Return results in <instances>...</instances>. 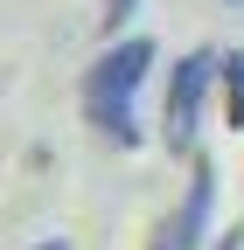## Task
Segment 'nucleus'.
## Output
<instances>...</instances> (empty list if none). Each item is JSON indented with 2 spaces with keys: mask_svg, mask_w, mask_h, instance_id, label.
Returning a JSON list of instances; mask_svg holds the SVG:
<instances>
[{
  "mask_svg": "<svg viewBox=\"0 0 244 250\" xmlns=\"http://www.w3.org/2000/svg\"><path fill=\"white\" fill-rule=\"evenodd\" d=\"M209 215H217V167L195 153L189 160V188H181V202L161 215V229H154L146 250H202L209 243Z\"/></svg>",
  "mask_w": 244,
  "mask_h": 250,
  "instance_id": "nucleus-3",
  "label": "nucleus"
},
{
  "mask_svg": "<svg viewBox=\"0 0 244 250\" xmlns=\"http://www.w3.org/2000/svg\"><path fill=\"white\" fill-rule=\"evenodd\" d=\"M133 14H140V0H105V35H119Z\"/></svg>",
  "mask_w": 244,
  "mask_h": 250,
  "instance_id": "nucleus-5",
  "label": "nucleus"
},
{
  "mask_svg": "<svg viewBox=\"0 0 244 250\" xmlns=\"http://www.w3.org/2000/svg\"><path fill=\"white\" fill-rule=\"evenodd\" d=\"M217 250H244V229H223V243Z\"/></svg>",
  "mask_w": 244,
  "mask_h": 250,
  "instance_id": "nucleus-6",
  "label": "nucleus"
},
{
  "mask_svg": "<svg viewBox=\"0 0 244 250\" xmlns=\"http://www.w3.org/2000/svg\"><path fill=\"white\" fill-rule=\"evenodd\" d=\"M146 70H154V42L146 35L112 42L84 70V118L98 125L112 146H140L146 139V125H140V83H146Z\"/></svg>",
  "mask_w": 244,
  "mask_h": 250,
  "instance_id": "nucleus-1",
  "label": "nucleus"
},
{
  "mask_svg": "<svg viewBox=\"0 0 244 250\" xmlns=\"http://www.w3.org/2000/svg\"><path fill=\"white\" fill-rule=\"evenodd\" d=\"M223 83V56L217 49H189L168 70V104H161V132H168V146L174 153H189L195 146V118H202V98Z\"/></svg>",
  "mask_w": 244,
  "mask_h": 250,
  "instance_id": "nucleus-2",
  "label": "nucleus"
},
{
  "mask_svg": "<svg viewBox=\"0 0 244 250\" xmlns=\"http://www.w3.org/2000/svg\"><path fill=\"white\" fill-rule=\"evenodd\" d=\"M223 111L230 125H244V56H223Z\"/></svg>",
  "mask_w": 244,
  "mask_h": 250,
  "instance_id": "nucleus-4",
  "label": "nucleus"
},
{
  "mask_svg": "<svg viewBox=\"0 0 244 250\" xmlns=\"http://www.w3.org/2000/svg\"><path fill=\"white\" fill-rule=\"evenodd\" d=\"M35 250H70V243H63V236H49V243H35Z\"/></svg>",
  "mask_w": 244,
  "mask_h": 250,
  "instance_id": "nucleus-7",
  "label": "nucleus"
}]
</instances>
